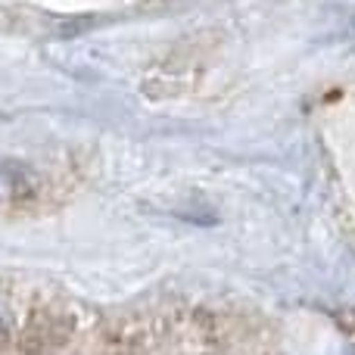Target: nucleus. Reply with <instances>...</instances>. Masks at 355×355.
I'll use <instances>...</instances> for the list:
<instances>
[{
	"label": "nucleus",
	"instance_id": "1",
	"mask_svg": "<svg viewBox=\"0 0 355 355\" xmlns=\"http://www.w3.org/2000/svg\"><path fill=\"white\" fill-rule=\"evenodd\" d=\"M72 334V321L60 312H41L31 318V324L22 334V349L31 355H50L60 349Z\"/></svg>",
	"mask_w": 355,
	"mask_h": 355
}]
</instances>
